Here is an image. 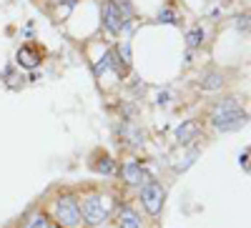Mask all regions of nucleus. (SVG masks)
<instances>
[{
  "mask_svg": "<svg viewBox=\"0 0 251 228\" xmlns=\"http://www.w3.org/2000/svg\"><path fill=\"white\" fill-rule=\"evenodd\" d=\"M246 111L239 106V100L234 98H226L221 103H216L214 106V113H211V126L221 133H228V131H239L246 126Z\"/></svg>",
  "mask_w": 251,
  "mask_h": 228,
  "instance_id": "f257e3e1",
  "label": "nucleus"
},
{
  "mask_svg": "<svg viewBox=\"0 0 251 228\" xmlns=\"http://www.w3.org/2000/svg\"><path fill=\"white\" fill-rule=\"evenodd\" d=\"M78 208H80V218L86 221L88 226H100L103 221L108 218V203H106V198L98 196V193L86 196Z\"/></svg>",
  "mask_w": 251,
  "mask_h": 228,
  "instance_id": "f03ea898",
  "label": "nucleus"
},
{
  "mask_svg": "<svg viewBox=\"0 0 251 228\" xmlns=\"http://www.w3.org/2000/svg\"><path fill=\"white\" fill-rule=\"evenodd\" d=\"M55 218L63 228H80L83 218H80L78 201L73 196H60L55 201Z\"/></svg>",
  "mask_w": 251,
  "mask_h": 228,
  "instance_id": "7ed1b4c3",
  "label": "nucleus"
},
{
  "mask_svg": "<svg viewBox=\"0 0 251 228\" xmlns=\"http://www.w3.org/2000/svg\"><path fill=\"white\" fill-rule=\"evenodd\" d=\"M100 18H103V25H106V30L113 33V35H118V33L126 28V20H128L126 10L116 3V0H106V3L100 5Z\"/></svg>",
  "mask_w": 251,
  "mask_h": 228,
  "instance_id": "20e7f679",
  "label": "nucleus"
},
{
  "mask_svg": "<svg viewBox=\"0 0 251 228\" xmlns=\"http://www.w3.org/2000/svg\"><path fill=\"white\" fill-rule=\"evenodd\" d=\"M163 198H166V191L163 185L156 183V181H146L143 188H141V201H143V208L149 211L151 216H158L161 208H163Z\"/></svg>",
  "mask_w": 251,
  "mask_h": 228,
  "instance_id": "39448f33",
  "label": "nucleus"
},
{
  "mask_svg": "<svg viewBox=\"0 0 251 228\" xmlns=\"http://www.w3.org/2000/svg\"><path fill=\"white\" fill-rule=\"evenodd\" d=\"M123 181L128 183V185H141V183L149 181V176H146V171H143V165H141V163L128 160V163L123 165Z\"/></svg>",
  "mask_w": 251,
  "mask_h": 228,
  "instance_id": "423d86ee",
  "label": "nucleus"
},
{
  "mask_svg": "<svg viewBox=\"0 0 251 228\" xmlns=\"http://www.w3.org/2000/svg\"><path fill=\"white\" fill-rule=\"evenodd\" d=\"M224 86V75L219 70H206L199 80V88L201 91H219Z\"/></svg>",
  "mask_w": 251,
  "mask_h": 228,
  "instance_id": "0eeeda50",
  "label": "nucleus"
},
{
  "mask_svg": "<svg viewBox=\"0 0 251 228\" xmlns=\"http://www.w3.org/2000/svg\"><path fill=\"white\" fill-rule=\"evenodd\" d=\"M18 63L30 70V68H35L40 63V53L35 48H30V46H23V48L18 50Z\"/></svg>",
  "mask_w": 251,
  "mask_h": 228,
  "instance_id": "6e6552de",
  "label": "nucleus"
},
{
  "mask_svg": "<svg viewBox=\"0 0 251 228\" xmlns=\"http://www.w3.org/2000/svg\"><path fill=\"white\" fill-rule=\"evenodd\" d=\"M118 228H141V221L136 216L133 208H128V205H123L121 213H118Z\"/></svg>",
  "mask_w": 251,
  "mask_h": 228,
  "instance_id": "1a4fd4ad",
  "label": "nucleus"
},
{
  "mask_svg": "<svg viewBox=\"0 0 251 228\" xmlns=\"http://www.w3.org/2000/svg\"><path fill=\"white\" fill-rule=\"evenodd\" d=\"M91 165H93V171H96V173H103V176H111V173L116 171L113 158H108L106 153H100V156H98V160H93Z\"/></svg>",
  "mask_w": 251,
  "mask_h": 228,
  "instance_id": "9d476101",
  "label": "nucleus"
},
{
  "mask_svg": "<svg viewBox=\"0 0 251 228\" xmlns=\"http://www.w3.org/2000/svg\"><path fill=\"white\" fill-rule=\"evenodd\" d=\"M196 123L194 120H186L183 126H178V131H176V138L181 140V143H191L194 140V136H196Z\"/></svg>",
  "mask_w": 251,
  "mask_h": 228,
  "instance_id": "9b49d317",
  "label": "nucleus"
},
{
  "mask_svg": "<svg viewBox=\"0 0 251 228\" xmlns=\"http://www.w3.org/2000/svg\"><path fill=\"white\" fill-rule=\"evenodd\" d=\"M186 40H188V48H199L203 43V28L201 25L191 28V30H188V35H186Z\"/></svg>",
  "mask_w": 251,
  "mask_h": 228,
  "instance_id": "f8f14e48",
  "label": "nucleus"
},
{
  "mask_svg": "<svg viewBox=\"0 0 251 228\" xmlns=\"http://www.w3.org/2000/svg\"><path fill=\"white\" fill-rule=\"evenodd\" d=\"M25 228H53V226H50V221H48L46 216H35L33 221H28Z\"/></svg>",
  "mask_w": 251,
  "mask_h": 228,
  "instance_id": "ddd939ff",
  "label": "nucleus"
},
{
  "mask_svg": "<svg viewBox=\"0 0 251 228\" xmlns=\"http://www.w3.org/2000/svg\"><path fill=\"white\" fill-rule=\"evenodd\" d=\"M158 20H163V23H174L176 15H174V10L166 8V10H161V13H158Z\"/></svg>",
  "mask_w": 251,
  "mask_h": 228,
  "instance_id": "4468645a",
  "label": "nucleus"
},
{
  "mask_svg": "<svg viewBox=\"0 0 251 228\" xmlns=\"http://www.w3.org/2000/svg\"><path fill=\"white\" fill-rule=\"evenodd\" d=\"M239 163L244 165V171H249V151H244V153H241V158H239Z\"/></svg>",
  "mask_w": 251,
  "mask_h": 228,
  "instance_id": "2eb2a0df",
  "label": "nucleus"
},
{
  "mask_svg": "<svg viewBox=\"0 0 251 228\" xmlns=\"http://www.w3.org/2000/svg\"><path fill=\"white\" fill-rule=\"evenodd\" d=\"M236 20H239V23H236V25H239L241 30H246V28H249V23H246V15H244V18H236Z\"/></svg>",
  "mask_w": 251,
  "mask_h": 228,
  "instance_id": "dca6fc26",
  "label": "nucleus"
},
{
  "mask_svg": "<svg viewBox=\"0 0 251 228\" xmlns=\"http://www.w3.org/2000/svg\"><path fill=\"white\" fill-rule=\"evenodd\" d=\"M55 3H73V0H55Z\"/></svg>",
  "mask_w": 251,
  "mask_h": 228,
  "instance_id": "f3484780",
  "label": "nucleus"
}]
</instances>
